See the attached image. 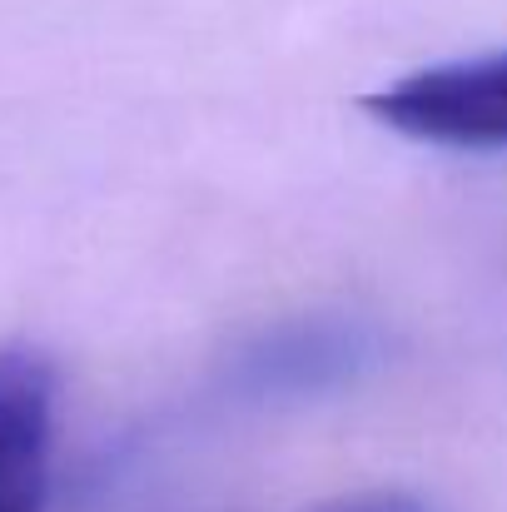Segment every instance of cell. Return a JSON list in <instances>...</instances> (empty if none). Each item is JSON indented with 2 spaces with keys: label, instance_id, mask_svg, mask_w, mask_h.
<instances>
[{
  "label": "cell",
  "instance_id": "1",
  "mask_svg": "<svg viewBox=\"0 0 507 512\" xmlns=\"http://www.w3.org/2000/svg\"><path fill=\"white\" fill-rule=\"evenodd\" d=\"M363 110L418 145L468 155L507 150V50L413 70L368 95Z\"/></svg>",
  "mask_w": 507,
  "mask_h": 512
},
{
  "label": "cell",
  "instance_id": "2",
  "mask_svg": "<svg viewBox=\"0 0 507 512\" xmlns=\"http://www.w3.org/2000/svg\"><path fill=\"white\" fill-rule=\"evenodd\" d=\"M55 458V368L30 343L0 348V512H45Z\"/></svg>",
  "mask_w": 507,
  "mask_h": 512
},
{
  "label": "cell",
  "instance_id": "3",
  "mask_svg": "<svg viewBox=\"0 0 507 512\" xmlns=\"http://www.w3.org/2000/svg\"><path fill=\"white\" fill-rule=\"evenodd\" d=\"M378 339L353 319H294L244 343L234 358V383L259 398H304L338 388L373 363Z\"/></svg>",
  "mask_w": 507,
  "mask_h": 512
},
{
  "label": "cell",
  "instance_id": "4",
  "mask_svg": "<svg viewBox=\"0 0 507 512\" xmlns=\"http://www.w3.org/2000/svg\"><path fill=\"white\" fill-rule=\"evenodd\" d=\"M314 512H428L418 498L408 493H363V498H343V503H329V508Z\"/></svg>",
  "mask_w": 507,
  "mask_h": 512
}]
</instances>
